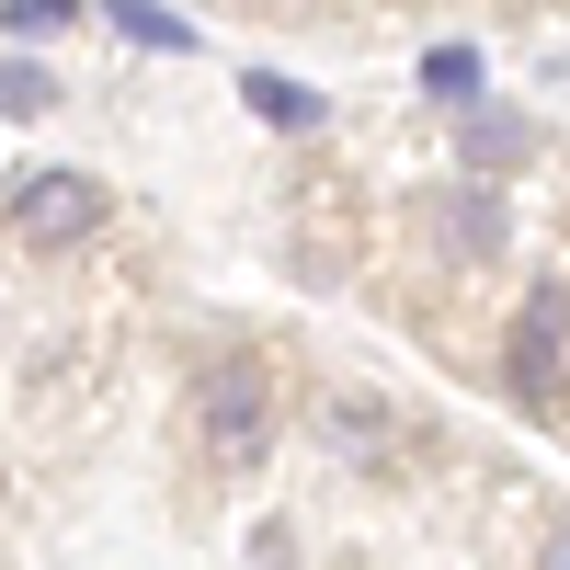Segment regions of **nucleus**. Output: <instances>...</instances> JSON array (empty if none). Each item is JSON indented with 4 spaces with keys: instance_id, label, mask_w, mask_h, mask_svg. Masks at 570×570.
Returning <instances> with one entry per match:
<instances>
[{
    "instance_id": "423d86ee",
    "label": "nucleus",
    "mask_w": 570,
    "mask_h": 570,
    "mask_svg": "<svg viewBox=\"0 0 570 570\" xmlns=\"http://www.w3.org/2000/svg\"><path fill=\"white\" fill-rule=\"evenodd\" d=\"M104 23H115L126 46H149V58H183V46H195V23L160 12V0H104Z\"/></svg>"
},
{
    "instance_id": "f03ea898",
    "label": "nucleus",
    "mask_w": 570,
    "mask_h": 570,
    "mask_svg": "<svg viewBox=\"0 0 570 570\" xmlns=\"http://www.w3.org/2000/svg\"><path fill=\"white\" fill-rule=\"evenodd\" d=\"M12 228L35 252H80L91 228H104V183H91V171H23L12 183Z\"/></svg>"
},
{
    "instance_id": "9d476101",
    "label": "nucleus",
    "mask_w": 570,
    "mask_h": 570,
    "mask_svg": "<svg viewBox=\"0 0 570 570\" xmlns=\"http://www.w3.org/2000/svg\"><path fill=\"white\" fill-rule=\"evenodd\" d=\"M80 12V0H0V23H12V35H58Z\"/></svg>"
},
{
    "instance_id": "0eeeda50",
    "label": "nucleus",
    "mask_w": 570,
    "mask_h": 570,
    "mask_svg": "<svg viewBox=\"0 0 570 570\" xmlns=\"http://www.w3.org/2000/svg\"><path fill=\"white\" fill-rule=\"evenodd\" d=\"M240 104H252L263 126H320V115H331L320 91H297V80H274V69H252V80H240Z\"/></svg>"
},
{
    "instance_id": "6e6552de",
    "label": "nucleus",
    "mask_w": 570,
    "mask_h": 570,
    "mask_svg": "<svg viewBox=\"0 0 570 570\" xmlns=\"http://www.w3.org/2000/svg\"><path fill=\"white\" fill-rule=\"evenodd\" d=\"M389 434H400V422L376 411V400H331V445H343V456H376Z\"/></svg>"
},
{
    "instance_id": "20e7f679",
    "label": "nucleus",
    "mask_w": 570,
    "mask_h": 570,
    "mask_svg": "<svg viewBox=\"0 0 570 570\" xmlns=\"http://www.w3.org/2000/svg\"><path fill=\"white\" fill-rule=\"evenodd\" d=\"M525 149H537V137H525V126H513V115H491V104H480V115H468V126H456V160H468V171H480V183H491V171H513V160H525Z\"/></svg>"
},
{
    "instance_id": "1a4fd4ad",
    "label": "nucleus",
    "mask_w": 570,
    "mask_h": 570,
    "mask_svg": "<svg viewBox=\"0 0 570 570\" xmlns=\"http://www.w3.org/2000/svg\"><path fill=\"white\" fill-rule=\"evenodd\" d=\"M422 91L468 104V91H480V46H434V58H422Z\"/></svg>"
},
{
    "instance_id": "9b49d317",
    "label": "nucleus",
    "mask_w": 570,
    "mask_h": 570,
    "mask_svg": "<svg viewBox=\"0 0 570 570\" xmlns=\"http://www.w3.org/2000/svg\"><path fill=\"white\" fill-rule=\"evenodd\" d=\"M0 104H23V115H35V104H46V69H35V58H12V69H0Z\"/></svg>"
},
{
    "instance_id": "7ed1b4c3",
    "label": "nucleus",
    "mask_w": 570,
    "mask_h": 570,
    "mask_svg": "<svg viewBox=\"0 0 570 570\" xmlns=\"http://www.w3.org/2000/svg\"><path fill=\"white\" fill-rule=\"evenodd\" d=\"M559 331H570V285H537L513 320V400H559Z\"/></svg>"
},
{
    "instance_id": "f257e3e1",
    "label": "nucleus",
    "mask_w": 570,
    "mask_h": 570,
    "mask_svg": "<svg viewBox=\"0 0 570 570\" xmlns=\"http://www.w3.org/2000/svg\"><path fill=\"white\" fill-rule=\"evenodd\" d=\"M195 422H206V456H217V468H252V456L274 445V376H263L252 354H217V365L195 376Z\"/></svg>"
},
{
    "instance_id": "f8f14e48",
    "label": "nucleus",
    "mask_w": 570,
    "mask_h": 570,
    "mask_svg": "<svg viewBox=\"0 0 570 570\" xmlns=\"http://www.w3.org/2000/svg\"><path fill=\"white\" fill-rule=\"evenodd\" d=\"M537 570H570V525H559V537H548V548H537Z\"/></svg>"
},
{
    "instance_id": "39448f33",
    "label": "nucleus",
    "mask_w": 570,
    "mask_h": 570,
    "mask_svg": "<svg viewBox=\"0 0 570 570\" xmlns=\"http://www.w3.org/2000/svg\"><path fill=\"white\" fill-rule=\"evenodd\" d=\"M445 252H502V195H491V183L480 171H468V195H445Z\"/></svg>"
}]
</instances>
